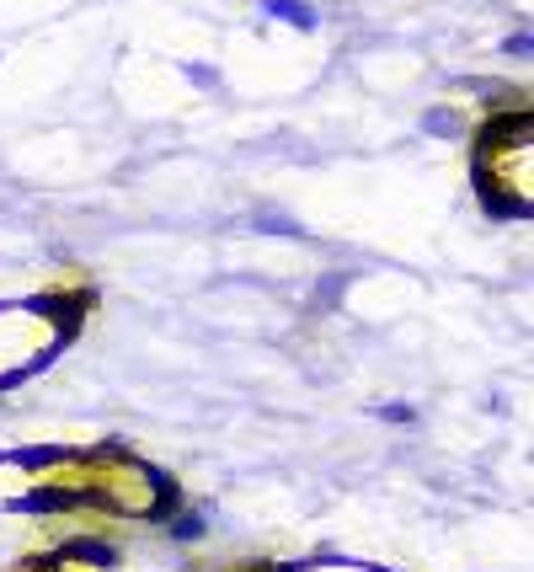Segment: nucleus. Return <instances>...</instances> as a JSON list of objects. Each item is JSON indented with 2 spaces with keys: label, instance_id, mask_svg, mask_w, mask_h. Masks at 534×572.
I'll list each match as a JSON object with an SVG mask.
<instances>
[{
  "label": "nucleus",
  "instance_id": "1",
  "mask_svg": "<svg viewBox=\"0 0 534 572\" xmlns=\"http://www.w3.org/2000/svg\"><path fill=\"white\" fill-rule=\"evenodd\" d=\"M262 6H267V17H278V22H289V27H305V33L321 22L305 0H262Z\"/></svg>",
  "mask_w": 534,
  "mask_h": 572
},
{
  "label": "nucleus",
  "instance_id": "2",
  "mask_svg": "<svg viewBox=\"0 0 534 572\" xmlns=\"http://www.w3.org/2000/svg\"><path fill=\"white\" fill-rule=\"evenodd\" d=\"M177 535L182 540H198L203 535V519H177Z\"/></svg>",
  "mask_w": 534,
  "mask_h": 572
}]
</instances>
